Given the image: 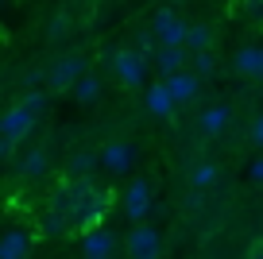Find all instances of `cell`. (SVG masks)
<instances>
[{
    "label": "cell",
    "instance_id": "1",
    "mask_svg": "<svg viewBox=\"0 0 263 259\" xmlns=\"http://www.w3.org/2000/svg\"><path fill=\"white\" fill-rule=\"evenodd\" d=\"M47 105H50V93L47 89H27L12 108H4V116H0V143L8 147V151L16 143H24V139L35 132L39 116L47 113Z\"/></svg>",
    "mask_w": 263,
    "mask_h": 259
},
{
    "label": "cell",
    "instance_id": "2",
    "mask_svg": "<svg viewBox=\"0 0 263 259\" xmlns=\"http://www.w3.org/2000/svg\"><path fill=\"white\" fill-rule=\"evenodd\" d=\"M108 209H112V190L97 186V178H78V197H74V213H70V236L105 228Z\"/></svg>",
    "mask_w": 263,
    "mask_h": 259
},
{
    "label": "cell",
    "instance_id": "3",
    "mask_svg": "<svg viewBox=\"0 0 263 259\" xmlns=\"http://www.w3.org/2000/svg\"><path fill=\"white\" fill-rule=\"evenodd\" d=\"M89 73V58L70 50V54H58L47 70V93H70L78 81Z\"/></svg>",
    "mask_w": 263,
    "mask_h": 259
},
{
    "label": "cell",
    "instance_id": "4",
    "mask_svg": "<svg viewBox=\"0 0 263 259\" xmlns=\"http://www.w3.org/2000/svg\"><path fill=\"white\" fill-rule=\"evenodd\" d=\"M112 73H116V81H120V85L136 89V85H143V81H147V58H140L136 50L120 47V50L112 54Z\"/></svg>",
    "mask_w": 263,
    "mask_h": 259
},
{
    "label": "cell",
    "instance_id": "5",
    "mask_svg": "<svg viewBox=\"0 0 263 259\" xmlns=\"http://www.w3.org/2000/svg\"><path fill=\"white\" fill-rule=\"evenodd\" d=\"M151 35H155L159 47H182V39H186V20L174 16V8H159L155 16H151Z\"/></svg>",
    "mask_w": 263,
    "mask_h": 259
},
{
    "label": "cell",
    "instance_id": "6",
    "mask_svg": "<svg viewBox=\"0 0 263 259\" xmlns=\"http://www.w3.org/2000/svg\"><path fill=\"white\" fill-rule=\"evenodd\" d=\"M124 244H128V259H159L163 255V232L151 225H136Z\"/></svg>",
    "mask_w": 263,
    "mask_h": 259
},
{
    "label": "cell",
    "instance_id": "7",
    "mask_svg": "<svg viewBox=\"0 0 263 259\" xmlns=\"http://www.w3.org/2000/svg\"><path fill=\"white\" fill-rule=\"evenodd\" d=\"M151 205H155V197H151V182L147 178L128 182V190H124V217L136 220V225H143V217L151 213Z\"/></svg>",
    "mask_w": 263,
    "mask_h": 259
},
{
    "label": "cell",
    "instance_id": "8",
    "mask_svg": "<svg viewBox=\"0 0 263 259\" xmlns=\"http://www.w3.org/2000/svg\"><path fill=\"white\" fill-rule=\"evenodd\" d=\"M97 155H101V166L112 170V174H128V170L136 166V159H140L136 143H124V139H112V143H105Z\"/></svg>",
    "mask_w": 263,
    "mask_h": 259
},
{
    "label": "cell",
    "instance_id": "9",
    "mask_svg": "<svg viewBox=\"0 0 263 259\" xmlns=\"http://www.w3.org/2000/svg\"><path fill=\"white\" fill-rule=\"evenodd\" d=\"M163 85H166L174 105H190V101L201 93V78L190 73V70H178V73H171V78H163Z\"/></svg>",
    "mask_w": 263,
    "mask_h": 259
},
{
    "label": "cell",
    "instance_id": "10",
    "mask_svg": "<svg viewBox=\"0 0 263 259\" xmlns=\"http://www.w3.org/2000/svg\"><path fill=\"white\" fill-rule=\"evenodd\" d=\"M31 244H35L31 228H8V232H0V259H27Z\"/></svg>",
    "mask_w": 263,
    "mask_h": 259
},
{
    "label": "cell",
    "instance_id": "11",
    "mask_svg": "<svg viewBox=\"0 0 263 259\" xmlns=\"http://www.w3.org/2000/svg\"><path fill=\"white\" fill-rule=\"evenodd\" d=\"M116 251V236L108 228H93V232H82V255L85 259H112Z\"/></svg>",
    "mask_w": 263,
    "mask_h": 259
},
{
    "label": "cell",
    "instance_id": "12",
    "mask_svg": "<svg viewBox=\"0 0 263 259\" xmlns=\"http://www.w3.org/2000/svg\"><path fill=\"white\" fill-rule=\"evenodd\" d=\"M47 170H50L47 147H31V151L24 155V162H20V178H24V182H39Z\"/></svg>",
    "mask_w": 263,
    "mask_h": 259
},
{
    "label": "cell",
    "instance_id": "13",
    "mask_svg": "<svg viewBox=\"0 0 263 259\" xmlns=\"http://www.w3.org/2000/svg\"><path fill=\"white\" fill-rule=\"evenodd\" d=\"M186 58H190V54H186V50H182V47H159L151 62H155V70L163 73V78H171V73L186 70Z\"/></svg>",
    "mask_w": 263,
    "mask_h": 259
},
{
    "label": "cell",
    "instance_id": "14",
    "mask_svg": "<svg viewBox=\"0 0 263 259\" xmlns=\"http://www.w3.org/2000/svg\"><path fill=\"white\" fill-rule=\"evenodd\" d=\"M213 47V27L209 24H186V39H182V50L186 54H201V50Z\"/></svg>",
    "mask_w": 263,
    "mask_h": 259
},
{
    "label": "cell",
    "instance_id": "15",
    "mask_svg": "<svg viewBox=\"0 0 263 259\" xmlns=\"http://www.w3.org/2000/svg\"><path fill=\"white\" fill-rule=\"evenodd\" d=\"M143 101H147V113H151V116H159V120H166V116L178 108V105L171 101V93H166L163 81H155V85L147 89V97H143Z\"/></svg>",
    "mask_w": 263,
    "mask_h": 259
},
{
    "label": "cell",
    "instance_id": "16",
    "mask_svg": "<svg viewBox=\"0 0 263 259\" xmlns=\"http://www.w3.org/2000/svg\"><path fill=\"white\" fill-rule=\"evenodd\" d=\"M229 120H232L229 105H209L205 113H201V132H205V136H221V132L229 128Z\"/></svg>",
    "mask_w": 263,
    "mask_h": 259
},
{
    "label": "cell",
    "instance_id": "17",
    "mask_svg": "<svg viewBox=\"0 0 263 259\" xmlns=\"http://www.w3.org/2000/svg\"><path fill=\"white\" fill-rule=\"evenodd\" d=\"M236 70L248 78H263V47H240L236 50Z\"/></svg>",
    "mask_w": 263,
    "mask_h": 259
},
{
    "label": "cell",
    "instance_id": "18",
    "mask_svg": "<svg viewBox=\"0 0 263 259\" xmlns=\"http://www.w3.org/2000/svg\"><path fill=\"white\" fill-rule=\"evenodd\" d=\"M97 162H101V155L93 151V147H82V151L70 159V178H89L93 170H97Z\"/></svg>",
    "mask_w": 263,
    "mask_h": 259
},
{
    "label": "cell",
    "instance_id": "19",
    "mask_svg": "<svg viewBox=\"0 0 263 259\" xmlns=\"http://www.w3.org/2000/svg\"><path fill=\"white\" fill-rule=\"evenodd\" d=\"M101 89H105V85H101V78H97V73H85V78L78 81V85H74L70 93H74V97L82 101V105H97V101H101Z\"/></svg>",
    "mask_w": 263,
    "mask_h": 259
},
{
    "label": "cell",
    "instance_id": "20",
    "mask_svg": "<svg viewBox=\"0 0 263 259\" xmlns=\"http://www.w3.org/2000/svg\"><path fill=\"white\" fill-rule=\"evenodd\" d=\"M217 174H221V170H217L213 162H197V166L190 170V186L194 190H209L217 182Z\"/></svg>",
    "mask_w": 263,
    "mask_h": 259
},
{
    "label": "cell",
    "instance_id": "21",
    "mask_svg": "<svg viewBox=\"0 0 263 259\" xmlns=\"http://www.w3.org/2000/svg\"><path fill=\"white\" fill-rule=\"evenodd\" d=\"M236 16L255 24V27H263V0H236Z\"/></svg>",
    "mask_w": 263,
    "mask_h": 259
},
{
    "label": "cell",
    "instance_id": "22",
    "mask_svg": "<svg viewBox=\"0 0 263 259\" xmlns=\"http://www.w3.org/2000/svg\"><path fill=\"white\" fill-rule=\"evenodd\" d=\"M39 236H50V240H62V236H70V232H66V225H62L58 217L43 213V217H39Z\"/></svg>",
    "mask_w": 263,
    "mask_h": 259
},
{
    "label": "cell",
    "instance_id": "23",
    "mask_svg": "<svg viewBox=\"0 0 263 259\" xmlns=\"http://www.w3.org/2000/svg\"><path fill=\"white\" fill-rule=\"evenodd\" d=\"M190 58H194V70H190V73H197V78H209V73L217 70L213 50H201V54H190Z\"/></svg>",
    "mask_w": 263,
    "mask_h": 259
},
{
    "label": "cell",
    "instance_id": "24",
    "mask_svg": "<svg viewBox=\"0 0 263 259\" xmlns=\"http://www.w3.org/2000/svg\"><path fill=\"white\" fill-rule=\"evenodd\" d=\"M132 50L151 62V58H155V50H159V43H155V35H151V31H140V39H136V47H132Z\"/></svg>",
    "mask_w": 263,
    "mask_h": 259
},
{
    "label": "cell",
    "instance_id": "25",
    "mask_svg": "<svg viewBox=\"0 0 263 259\" xmlns=\"http://www.w3.org/2000/svg\"><path fill=\"white\" fill-rule=\"evenodd\" d=\"M24 93L27 89H39V85H47V70H43V66H35V70H24Z\"/></svg>",
    "mask_w": 263,
    "mask_h": 259
},
{
    "label": "cell",
    "instance_id": "26",
    "mask_svg": "<svg viewBox=\"0 0 263 259\" xmlns=\"http://www.w3.org/2000/svg\"><path fill=\"white\" fill-rule=\"evenodd\" d=\"M50 39H62V35H70V16H62V12H58V16H50Z\"/></svg>",
    "mask_w": 263,
    "mask_h": 259
},
{
    "label": "cell",
    "instance_id": "27",
    "mask_svg": "<svg viewBox=\"0 0 263 259\" xmlns=\"http://www.w3.org/2000/svg\"><path fill=\"white\" fill-rule=\"evenodd\" d=\"M248 136H252L255 147H263V116H255V120H252V132H248Z\"/></svg>",
    "mask_w": 263,
    "mask_h": 259
},
{
    "label": "cell",
    "instance_id": "28",
    "mask_svg": "<svg viewBox=\"0 0 263 259\" xmlns=\"http://www.w3.org/2000/svg\"><path fill=\"white\" fill-rule=\"evenodd\" d=\"M252 182H259V186H263V155H259V159H252Z\"/></svg>",
    "mask_w": 263,
    "mask_h": 259
},
{
    "label": "cell",
    "instance_id": "29",
    "mask_svg": "<svg viewBox=\"0 0 263 259\" xmlns=\"http://www.w3.org/2000/svg\"><path fill=\"white\" fill-rule=\"evenodd\" d=\"M4 155H8V147H4V143H0V159H4Z\"/></svg>",
    "mask_w": 263,
    "mask_h": 259
},
{
    "label": "cell",
    "instance_id": "30",
    "mask_svg": "<svg viewBox=\"0 0 263 259\" xmlns=\"http://www.w3.org/2000/svg\"><path fill=\"white\" fill-rule=\"evenodd\" d=\"M252 259H263V251H255V255H252Z\"/></svg>",
    "mask_w": 263,
    "mask_h": 259
},
{
    "label": "cell",
    "instance_id": "31",
    "mask_svg": "<svg viewBox=\"0 0 263 259\" xmlns=\"http://www.w3.org/2000/svg\"><path fill=\"white\" fill-rule=\"evenodd\" d=\"M171 4H186V0H171Z\"/></svg>",
    "mask_w": 263,
    "mask_h": 259
},
{
    "label": "cell",
    "instance_id": "32",
    "mask_svg": "<svg viewBox=\"0 0 263 259\" xmlns=\"http://www.w3.org/2000/svg\"><path fill=\"white\" fill-rule=\"evenodd\" d=\"M0 12H4V0H0Z\"/></svg>",
    "mask_w": 263,
    "mask_h": 259
}]
</instances>
